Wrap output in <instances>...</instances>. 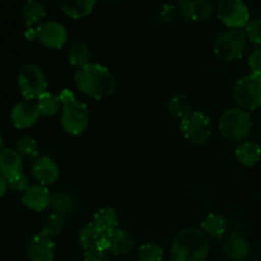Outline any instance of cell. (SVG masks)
<instances>
[{
	"label": "cell",
	"mask_w": 261,
	"mask_h": 261,
	"mask_svg": "<svg viewBox=\"0 0 261 261\" xmlns=\"http://www.w3.org/2000/svg\"><path fill=\"white\" fill-rule=\"evenodd\" d=\"M74 84L84 96L101 101L114 93L116 79L109 68L92 63L84 68L76 69Z\"/></svg>",
	"instance_id": "cell-1"
},
{
	"label": "cell",
	"mask_w": 261,
	"mask_h": 261,
	"mask_svg": "<svg viewBox=\"0 0 261 261\" xmlns=\"http://www.w3.org/2000/svg\"><path fill=\"white\" fill-rule=\"evenodd\" d=\"M208 255V237L200 229H182L171 242V261H205Z\"/></svg>",
	"instance_id": "cell-2"
},
{
	"label": "cell",
	"mask_w": 261,
	"mask_h": 261,
	"mask_svg": "<svg viewBox=\"0 0 261 261\" xmlns=\"http://www.w3.org/2000/svg\"><path fill=\"white\" fill-rule=\"evenodd\" d=\"M61 111L60 124L64 132L73 137L83 134L89 125V111L86 103L79 101L73 92L63 89L60 92Z\"/></svg>",
	"instance_id": "cell-3"
},
{
	"label": "cell",
	"mask_w": 261,
	"mask_h": 261,
	"mask_svg": "<svg viewBox=\"0 0 261 261\" xmlns=\"http://www.w3.org/2000/svg\"><path fill=\"white\" fill-rule=\"evenodd\" d=\"M251 116L241 107H231L221 115L218 130L222 137L228 142L242 143L251 134Z\"/></svg>",
	"instance_id": "cell-4"
},
{
	"label": "cell",
	"mask_w": 261,
	"mask_h": 261,
	"mask_svg": "<svg viewBox=\"0 0 261 261\" xmlns=\"http://www.w3.org/2000/svg\"><path fill=\"white\" fill-rule=\"evenodd\" d=\"M247 37L245 31L229 30L223 31L214 41V55L222 63H234L245 55L247 50Z\"/></svg>",
	"instance_id": "cell-5"
},
{
	"label": "cell",
	"mask_w": 261,
	"mask_h": 261,
	"mask_svg": "<svg viewBox=\"0 0 261 261\" xmlns=\"http://www.w3.org/2000/svg\"><path fill=\"white\" fill-rule=\"evenodd\" d=\"M184 138L194 145H206L213 137L211 119L200 111H193L180 121Z\"/></svg>",
	"instance_id": "cell-6"
},
{
	"label": "cell",
	"mask_w": 261,
	"mask_h": 261,
	"mask_svg": "<svg viewBox=\"0 0 261 261\" xmlns=\"http://www.w3.org/2000/svg\"><path fill=\"white\" fill-rule=\"evenodd\" d=\"M232 94L239 107L246 111L257 110L261 107V76L251 73L239 78Z\"/></svg>",
	"instance_id": "cell-7"
},
{
	"label": "cell",
	"mask_w": 261,
	"mask_h": 261,
	"mask_svg": "<svg viewBox=\"0 0 261 261\" xmlns=\"http://www.w3.org/2000/svg\"><path fill=\"white\" fill-rule=\"evenodd\" d=\"M17 84L24 99H37L47 91V79L45 73L36 64H27L20 69Z\"/></svg>",
	"instance_id": "cell-8"
},
{
	"label": "cell",
	"mask_w": 261,
	"mask_h": 261,
	"mask_svg": "<svg viewBox=\"0 0 261 261\" xmlns=\"http://www.w3.org/2000/svg\"><path fill=\"white\" fill-rule=\"evenodd\" d=\"M216 13L218 19L233 30H241L250 22V10L244 0H219Z\"/></svg>",
	"instance_id": "cell-9"
},
{
	"label": "cell",
	"mask_w": 261,
	"mask_h": 261,
	"mask_svg": "<svg viewBox=\"0 0 261 261\" xmlns=\"http://www.w3.org/2000/svg\"><path fill=\"white\" fill-rule=\"evenodd\" d=\"M36 40L45 47L59 50L68 41V31L60 22L47 20L36 27Z\"/></svg>",
	"instance_id": "cell-10"
},
{
	"label": "cell",
	"mask_w": 261,
	"mask_h": 261,
	"mask_svg": "<svg viewBox=\"0 0 261 261\" xmlns=\"http://www.w3.org/2000/svg\"><path fill=\"white\" fill-rule=\"evenodd\" d=\"M178 15L189 22H205L216 12L212 0H178Z\"/></svg>",
	"instance_id": "cell-11"
},
{
	"label": "cell",
	"mask_w": 261,
	"mask_h": 261,
	"mask_svg": "<svg viewBox=\"0 0 261 261\" xmlns=\"http://www.w3.org/2000/svg\"><path fill=\"white\" fill-rule=\"evenodd\" d=\"M40 109L36 99H24L17 102L10 111V121L17 129H28L40 119Z\"/></svg>",
	"instance_id": "cell-12"
},
{
	"label": "cell",
	"mask_w": 261,
	"mask_h": 261,
	"mask_svg": "<svg viewBox=\"0 0 261 261\" xmlns=\"http://www.w3.org/2000/svg\"><path fill=\"white\" fill-rule=\"evenodd\" d=\"M27 256L30 261H54L55 259V239L42 231L35 233L27 245Z\"/></svg>",
	"instance_id": "cell-13"
},
{
	"label": "cell",
	"mask_w": 261,
	"mask_h": 261,
	"mask_svg": "<svg viewBox=\"0 0 261 261\" xmlns=\"http://www.w3.org/2000/svg\"><path fill=\"white\" fill-rule=\"evenodd\" d=\"M31 172H32L33 178L37 181V184L43 186H50L59 180L60 168L53 158L48 157V155H42L32 163Z\"/></svg>",
	"instance_id": "cell-14"
},
{
	"label": "cell",
	"mask_w": 261,
	"mask_h": 261,
	"mask_svg": "<svg viewBox=\"0 0 261 261\" xmlns=\"http://www.w3.org/2000/svg\"><path fill=\"white\" fill-rule=\"evenodd\" d=\"M223 254L231 261H244L250 255V244L240 231H232L223 241Z\"/></svg>",
	"instance_id": "cell-15"
},
{
	"label": "cell",
	"mask_w": 261,
	"mask_h": 261,
	"mask_svg": "<svg viewBox=\"0 0 261 261\" xmlns=\"http://www.w3.org/2000/svg\"><path fill=\"white\" fill-rule=\"evenodd\" d=\"M51 194L47 186L33 184L22 194V204L33 212H42L50 205Z\"/></svg>",
	"instance_id": "cell-16"
},
{
	"label": "cell",
	"mask_w": 261,
	"mask_h": 261,
	"mask_svg": "<svg viewBox=\"0 0 261 261\" xmlns=\"http://www.w3.org/2000/svg\"><path fill=\"white\" fill-rule=\"evenodd\" d=\"M78 241L84 251H89V250H106L107 251V234L102 233L92 222L86 223L79 229Z\"/></svg>",
	"instance_id": "cell-17"
},
{
	"label": "cell",
	"mask_w": 261,
	"mask_h": 261,
	"mask_svg": "<svg viewBox=\"0 0 261 261\" xmlns=\"http://www.w3.org/2000/svg\"><path fill=\"white\" fill-rule=\"evenodd\" d=\"M135 240L127 229L117 228L107 236V251L115 256H122L132 252Z\"/></svg>",
	"instance_id": "cell-18"
},
{
	"label": "cell",
	"mask_w": 261,
	"mask_h": 261,
	"mask_svg": "<svg viewBox=\"0 0 261 261\" xmlns=\"http://www.w3.org/2000/svg\"><path fill=\"white\" fill-rule=\"evenodd\" d=\"M20 173H23L22 155L13 148H5L0 153V175L8 181Z\"/></svg>",
	"instance_id": "cell-19"
},
{
	"label": "cell",
	"mask_w": 261,
	"mask_h": 261,
	"mask_svg": "<svg viewBox=\"0 0 261 261\" xmlns=\"http://www.w3.org/2000/svg\"><path fill=\"white\" fill-rule=\"evenodd\" d=\"M48 208L54 213L63 214L66 218H70L78 211V201H76L75 196L69 191H55L54 194H51Z\"/></svg>",
	"instance_id": "cell-20"
},
{
	"label": "cell",
	"mask_w": 261,
	"mask_h": 261,
	"mask_svg": "<svg viewBox=\"0 0 261 261\" xmlns=\"http://www.w3.org/2000/svg\"><path fill=\"white\" fill-rule=\"evenodd\" d=\"M229 222L223 214L209 213L200 223V231L211 239H223L228 229Z\"/></svg>",
	"instance_id": "cell-21"
},
{
	"label": "cell",
	"mask_w": 261,
	"mask_h": 261,
	"mask_svg": "<svg viewBox=\"0 0 261 261\" xmlns=\"http://www.w3.org/2000/svg\"><path fill=\"white\" fill-rule=\"evenodd\" d=\"M92 223H93L102 233L109 236L111 232H114L115 229L119 228V213H117L116 209L112 208V206H103V208H99L98 211L94 213Z\"/></svg>",
	"instance_id": "cell-22"
},
{
	"label": "cell",
	"mask_w": 261,
	"mask_h": 261,
	"mask_svg": "<svg viewBox=\"0 0 261 261\" xmlns=\"http://www.w3.org/2000/svg\"><path fill=\"white\" fill-rule=\"evenodd\" d=\"M237 162L244 167H254L261 158V147L256 142L245 140L234 150Z\"/></svg>",
	"instance_id": "cell-23"
},
{
	"label": "cell",
	"mask_w": 261,
	"mask_h": 261,
	"mask_svg": "<svg viewBox=\"0 0 261 261\" xmlns=\"http://www.w3.org/2000/svg\"><path fill=\"white\" fill-rule=\"evenodd\" d=\"M97 0H60L64 14L73 19H81L91 14Z\"/></svg>",
	"instance_id": "cell-24"
},
{
	"label": "cell",
	"mask_w": 261,
	"mask_h": 261,
	"mask_svg": "<svg viewBox=\"0 0 261 261\" xmlns=\"http://www.w3.org/2000/svg\"><path fill=\"white\" fill-rule=\"evenodd\" d=\"M68 60L71 66L76 69H82L84 66L92 64V51L86 42L71 43L68 48Z\"/></svg>",
	"instance_id": "cell-25"
},
{
	"label": "cell",
	"mask_w": 261,
	"mask_h": 261,
	"mask_svg": "<svg viewBox=\"0 0 261 261\" xmlns=\"http://www.w3.org/2000/svg\"><path fill=\"white\" fill-rule=\"evenodd\" d=\"M23 22L28 28L42 22L46 17V7L40 0H27L22 7Z\"/></svg>",
	"instance_id": "cell-26"
},
{
	"label": "cell",
	"mask_w": 261,
	"mask_h": 261,
	"mask_svg": "<svg viewBox=\"0 0 261 261\" xmlns=\"http://www.w3.org/2000/svg\"><path fill=\"white\" fill-rule=\"evenodd\" d=\"M166 107H167L168 114L178 121L185 119L189 114L194 111L188 97L184 96V94H173L172 97L168 98Z\"/></svg>",
	"instance_id": "cell-27"
},
{
	"label": "cell",
	"mask_w": 261,
	"mask_h": 261,
	"mask_svg": "<svg viewBox=\"0 0 261 261\" xmlns=\"http://www.w3.org/2000/svg\"><path fill=\"white\" fill-rule=\"evenodd\" d=\"M36 101H37L41 116H55L56 114H59L61 111L60 96H58L55 93H51V92L46 91Z\"/></svg>",
	"instance_id": "cell-28"
},
{
	"label": "cell",
	"mask_w": 261,
	"mask_h": 261,
	"mask_svg": "<svg viewBox=\"0 0 261 261\" xmlns=\"http://www.w3.org/2000/svg\"><path fill=\"white\" fill-rule=\"evenodd\" d=\"M15 150L22 155V158L36 161L40 157V144L31 135H23L15 142Z\"/></svg>",
	"instance_id": "cell-29"
},
{
	"label": "cell",
	"mask_w": 261,
	"mask_h": 261,
	"mask_svg": "<svg viewBox=\"0 0 261 261\" xmlns=\"http://www.w3.org/2000/svg\"><path fill=\"white\" fill-rule=\"evenodd\" d=\"M66 221H68V218L64 217L63 214L54 213L53 212V213H51L50 216H47V218H46L42 232L45 234H47V236L55 239V237L60 236L64 232V229H65L66 227Z\"/></svg>",
	"instance_id": "cell-30"
},
{
	"label": "cell",
	"mask_w": 261,
	"mask_h": 261,
	"mask_svg": "<svg viewBox=\"0 0 261 261\" xmlns=\"http://www.w3.org/2000/svg\"><path fill=\"white\" fill-rule=\"evenodd\" d=\"M165 251L157 244L145 242L138 249L137 261H162Z\"/></svg>",
	"instance_id": "cell-31"
},
{
	"label": "cell",
	"mask_w": 261,
	"mask_h": 261,
	"mask_svg": "<svg viewBox=\"0 0 261 261\" xmlns=\"http://www.w3.org/2000/svg\"><path fill=\"white\" fill-rule=\"evenodd\" d=\"M177 14H178L177 7L170 4V3H165V4L160 5V7L157 8L154 18H155V20H157L158 24L166 25V24H170V23H172L173 20H175L176 15Z\"/></svg>",
	"instance_id": "cell-32"
},
{
	"label": "cell",
	"mask_w": 261,
	"mask_h": 261,
	"mask_svg": "<svg viewBox=\"0 0 261 261\" xmlns=\"http://www.w3.org/2000/svg\"><path fill=\"white\" fill-rule=\"evenodd\" d=\"M247 40L255 45H261V18L251 19L245 27Z\"/></svg>",
	"instance_id": "cell-33"
},
{
	"label": "cell",
	"mask_w": 261,
	"mask_h": 261,
	"mask_svg": "<svg viewBox=\"0 0 261 261\" xmlns=\"http://www.w3.org/2000/svg\"><path fill=\"white\" fill-rule=\"evenodd\" d=\"M28 186H30V184H28V178L24 173H20V175L8 180V190H10L12 193L23 194L27 190Z\"/></svg>",
	"instance_id": "cell-34"
},
{
	"label": "cell",
	"mask_w": 261,
	"mask_h": 261,
	"mask_svg": "<svg viewBox=\"0 0 261 261\" xmlns=\"http://www.w3.org/2000/svg\"><path fill=\"white\" fill-rule=\"evenodd\" d=\"M247 64H249V68L252 74L261 76V47L254 48L250 53Z\"/></svg>",
	"instance_id": "cell-35"
},
{
	"label": "cell",
	"mask_w": 261,
	"mask_h": 261,
	"mask_svg": "<svg viewBox=\"0 0 261 261\" xmlns=\"http://www.w3.org/2000/svg\"><path fill=\"white\" fill-rule=\"evenodd\" d=\"M83 261H112L106 250H89L84 251Z\"/></svg>",
	"instance_id": "cell-36"
},
{
	"label": "cell",
	"mask_w": 261,
	"mask_h": 261,
	"mask_svg": "<svg viewBox=\"0 0 261 261\" xmlns=\"http://www.w3.org/2000/svg\"><path fill=\"white\" fill-rule=\"evenodd\" d=\"M7 191H8V181L0 175V199L7 194Z\"/></svg>",
	"instance_id": "cell-37"
},
{
	"label": "cell",
	"mask_w": 261,
	"mask_h": 261,
	"mask_svg": "<svg viewBox=\"0 0 261 261\" xmlns=\"http://www.w3.org/2000/svg\"><path fill=\"white\" fill-rule=\"evenodd\" d=\"M4 149H5V148H4V139H3L2 134H0V153H2Z\"/></svg>",
	"instance_id": "cell-38"
},
{
	"label": "cell",
	"mask_w": 261,
	"mask_h": 261,
	"mask_svg": "<svg viewBox=\"0 0 261 261\" xmlns=\"http://www.w3.org/2000/svg\"><path fill=\"white\" fill-rule=\"evenodd\" d=\"M259 132H260V134H261V122L259 124Z\"/></svg>",
	"instance_id": "cell-39"
},
{
	"label": "cell",
	"mask_w": 261,
	"mask_h": 261,
	"mask_svg": "<svg viewBox=\"0 0 261 261\" xmlns=\"http://www.w3.org/2000/svg\"><path fill=\"white\" fill-rule=\"evenodd\" d=\"M251 261H257V260H251Z\"/></svg>",
	"instance_id": "cell-40"
}]
</instances>
